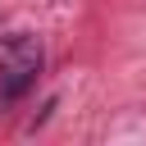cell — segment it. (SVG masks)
<instances>
[{
	"label": "cell",
	"instance_id": "6da1fadb",
	"mask_svg": "<svg viewBox=\"0 0 146 146\" xmlns=\"http://www.w3.org/2000/svg\"><path fill=\"white\" fill-rule=\"evenodd\" d=\"M41 73V41L32 32H9L0 41V105H14Z\"/></svg>",
	"mask_w": 146,
	"mask_h": 146
}]
</instances>
